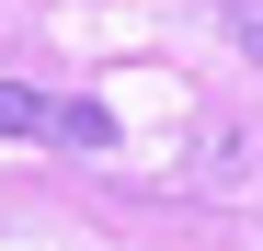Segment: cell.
<instances>
[{"label":"cell","instance_id":"1","mask_svg":"<svg viewBox=\"0 0 263 251\" xmlns=\"http://www.w3.org/2000/svg\"><path fill=\"white\" fill-rule=\"evenodd\" d=\"M0 137H69V149H115V114H103V103H58V92H23V80H0Z\"/></svg>","mask_w":263,"mask_h":251},{"label":"cell","instance_id":"2","mask_svg":"<svg viewBox=\"0 0 263 251\" xmlns=\"http://www.w3.org/2000/svg\"><path fill=\"white\" fill-rule=\"evenodd\" d=\"M217 23H229V46L263 69V0H217Z\"/></svg>","mask_w":263,"mask_h":251}]
</instances>
